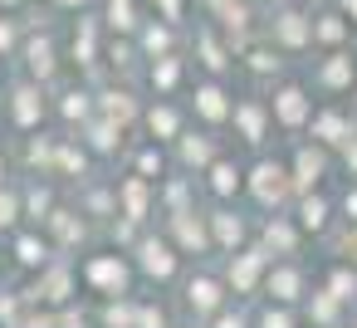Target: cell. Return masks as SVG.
Returning <instances> with one entry per match:
<instances>
[{
    "label": "cell",
    "instance_id": "cell-56",
    "mask_svg": "<svg viewBox=\"0 0 357 328\" xmlns=\"http://www.w3.org/2000/svg\"><path fill=\"white\" fill-rule=\"evenodd\" d=\"M0 6H6V10H10V6H20V0H0Z\"/></svg>",
    "mask_w": 357,
    "mask_h": 328
},
{
    "label": "cell",
    "instance_id": "cell-50",
    "mask_svg": "<svg viewBox=\"0 0 357 328\" xmlns=\"http://www.w3.org/2000/svg\"><path fill=\"white\" fill-rule=\"evenodd\" d=\"M342 206H347V221H357V191H347V201H342Z\"/></svg>",
    "mask_w": 357,
    "mask_h": 328
},
{
    "label": "cell",
    "instance_id": "cell-9",
    "mask_svg": "<svg viewBox=\"0 0 357 328\" xmlns=\"http://www.w3.org/2000/svg\"><path fill=\"white\" fill-rule=\"evenodd\" d=\"M259 269H264V250H245V255L230 264V284L245 294V289H255V284H259Z\"/></svg>",
    "mask_w": 357,
    "mask_h": 328
},
{
    "label": "cell",
    "instance_id": "cell-48",
    "mask_svg": "<svg viewBox=\"0 0 357 328\" xmlns=\"http://www.w3.org/2000/svg\"><path fill=\"white\" fill-rule=\"evenodd\" d=\"M215 328H245V318H240V313H220Z\"/></svg>",
    "mask_w": 357,
    "mask_h": 328
},
{
    "label": "cell",
    "instance_id": "cell-15",
    "mask_svg": "<svg viewBox=\"0 0 357 328\" xmlns=\"http://www.w3.org/2000/svg\"><path fill=\"white\" fill-rule=\"evenodd\" d=\"M323 167H328V162H323V152H313V147H303V152H298V162H294V177H289V181L308 191V186H313V181L323 177Z\"/></svg>",
    "mask_w": 357,
    "mask_h": 328
},
{
    "label": "cell",
    "instance_id": "cell-1",
    "mask_svg": "<svg viewBox=\"0 0 357 328\" xmlns=\"http://www.w3.org/2000/svg\"><path fill=\"white\" fill-rule=\"evenodd\" d=\"M289 172L279 167V162H259L255 172H250V191H255V201L259 206H284V196H289Z\"/></svg>",
    "mask_w": 357,
    "mask_h": 328
},
{
    "label": "cell",
    "instance_id": "cell-18",
    "mask_svg": "<svg viewBox=\"0 0 357 328\" xmlns=\"http://www.w3.org/2000/svg\"><path fill=\"white\" fill-rule=\"evenodd\" d=\"M211 225H215V245H225V250H235V245L245 240V221H240V216H230V211H215V216H211Z\"/></svg>",
    "mask_w": 357,
    "mask_h": 328
},
{
    "label": "cell",
    "instance_id": "cell-43",
    "mask_svg": "<svg viewBox=\"0 0 357 328\" xmlns=\"http://www.w3.org/2000/svg\"><path fill=\"white\" fill-rule=\"evenodd\" d=\"M132 328H162V313H157V308H142V313L132 318Z\"/></svg>",
    "mask_w": 357,
    "mask_h": 328
},
{
    "label": "cell",
    "instance_id": "cell-6",
    "mask_svg": "<svg viewBox=\"0 0 357 328\" xmlns=\"http://www.w3.org/2000/svg\"><path fill=\"white\" fill-rule=\"evenodd\" d=\"M352 79H357V59H352V54H333V59L318 69V84H323V89H352Z\"/></svg>",
    "mask_w": 357,
    "mask_h": 328
},
{
    "label": "cell",
    "instance_id": "cell-45",
    "mask_svg": "<svg viewBox=\"0 0 357 328\" xmlns=\"http://www.w3.org/2000/svg\"><path fill=\"white\" fill-rule=\"evenodd\" d=\"M10 45H15V25H10V20H0V54H6Z\"/></svg>",
    "mask_w": 357,
    "mask_h": 328
},
{
    "label": "cell",
    "instance_id": "cell-5",
    "mask_svg": "<svg viewBox=\"0 0 357 328\" xmlns=\"http://www.w3.org/2000/svg\"><path fill=\"white\" fill-rule=\"evenodd\" d=\"M137 250H142V269H147L152 279H172V274H176V255H172L167 240H142Z\"/></svg>",
    "mask_w": 357,
    "mask_h": 328
},
{
    "label": "cell",
    "instance_id": "cell-24",
    "mask_svg": "<svg viewBox=\"0 0 357 328\" xmlns=\"http://www.w3.org/2000/svg\"><path fill=\"white\" fill-rule=\"evenodd\" d=\"M93 54H98L93 20H79V35H74V59H79V64H93Z\"/></svg>",
    "mask_w": 357,
    "mask_h": 328
},
{
    "label": "cell",
    "instance_id": "cell-2",
    "mask_svg": "<svg viewBox=\"0 0 357 328\" xmlns=\"http://www.w3.org/2000/svg\"><path fill=\"white\" fill-rule=\"evenodd\" d=\"M89 284H98V289H108V294H123L128 289V264L118 260V255H98V260H89Z\"/></svg>",
    "mask_w": 357,
    "mask_h": 328
},
{
    "label": "cell",
    "instance_id": "cell-57",
    "mask_svg": "<svg viewBox=\"0 0 357 328\" xmlns=\"http://www.w3.org/2000/svg\"><path fill=\"white\" fill-rule=\"evenodd\" d=\"M64 6H84V0H64Z\"/></svg>",
    "mask_w": 357,
    "mask_h": 328
},
{
    "label": "cell",
    "instance_id": "cell-4",
    "mask_svg": "<svg viewBox=\"0 0 357 328\" xmlns=\"http://www.w3.org/2000/svg\"><path fill=\"white\" fill-rule=\"evenodd\" d=\"M274 40H279L284 50H303V45H313V35H308V15L284 10V15L274 20Z\"/></svg>",
    "mask_w": 357,
    "mask_h": 328
},
{
    "label": "cell",
    "instance_id": "cell-34",
    "mask_svg": "<svg viewBox=\"0 0 357 328\" xmlns=\"http://www.w3.org/2000/svg\"><path fill=\"white\" fill-rule=\"evenodd\" d=\"M196 45H201V59H206V69H211V74H220V69H225V54H220V45H215L211 35H201Z\"/></svg>",
    "mask_w": 357,
    "mask_h": 328
},
{
    "label": "cell",
    "instance_id": "cell-14",
    "mask_svg": "<svg viewBox=\"0 0 357 328\" xmlns=\"http://www.w3.org/2000/svg\"><path fill=\"white\" fill-rule=\"evenodd\" d=\"M313 137H318V142H347V137H352V123H347L342 113H318V118H313Z\"/></svg>",
    "mask_w": 357,
    "mask_h": 328
},
{
    "label": "cell",
    "instance_id": "cell-55",
    "mask_svg": "<svg viewBox=\"0 0 357 328\" xmlns=\"http://www.w3.org/2000/svg\"><path fill=\"white\" fill-rule=\"evenodd\" d=\"M347 255H352V260H357V240H347Z\"/></svg>",
    "mask_w": 357,
    "mask_h": 328
},
{
    "label": "cell",
    "instance_id": "cell-46",
    "mask_svg": "<svg viewBox=\"0 0 357 328\" xmlns=\"http://www.w3.org/2000/svg\"><path fill=\"white\" fill-rule=\"evenodd\" d=\"M152 6H162L167 20H181V0H152Z\"/></svg>",
    "mask_w": 357,
    "mask_h": 328
},
{
    "label": "cell",
    "instance_id": "cell-26",
    "mask_svg": "<svg viewBox=\"0 0 357 328\" xmlns=\"http://www.w3.org/2000/svg\"><path fill=\"white\" fill-rule=\"evenodd\" d=\"M298 221H303V230H323V225H328V201H323V196H308V201L298 206Z\"/></svg>",
    "mask_w": 357,
    "mask_h": 328
},
{
    "label": "cell",
    "instance_id": "cell-33",
    "mask_svg": "<svg viewBox=\"0 0 357 328\" xmlns=\"http://www.w3.org/2000/svg\"><path fill=\"white\" fill-rule=\"evenodd\" d=\"M328 294H333L337 304H342V299H352V294H357V274H347V269H337V274L328 279Z\"/></svg>",
    "mask_w": 357,
    "mask_h": 328
},
{
    "label": "cell",
    "instance_id": "cell-52",
    "mask_svg": "<svg viewBox=\"0 0 357 328\" xmlns=\"http://www.w3.org/2000/svg\"><path fill=\"white\" fill-rule=\"evenodd\" d=\"M347 167H357V137H352V147H347Z\"/></svg>",
    "mask_w": 357,
    "mask_h": 328
},
{
    "label": "cell",
    "instance_id": "cell-23",
    "mask_svg": "<svg viewBox=\"0 0 357 328\" xmlns=\"http://www.w3.org/2000/svg\"><path fill=\"white\" fill-rule=\"evenodd\" d=\"M181 162H186V167H211V162H215L211 137H181Z\"/></svg>",
    "mask_w": 357,
    "mask_h": 328
},
{
    "label": "cell",
    "instance_id": "cell-19",
    "mask_svg": "<svg viewBox=\"0 0 357 328\" xmlns=\"http://www.w3.org/2000/svg\"><path fill=\"white\" fill-rule=\"evenodd\" d=\"M308 35L318 45H342L347 40V25H342V15H318V20H308Z\"/></svg>",
    "mask_w": 357,
    "mask_h": 328
},
{
    "label": "cell",
    "instance_id": "cell-8",
    "mask_svg": "<svg viewBox=\"0 0 357 328\" xmlns=\"http://www.w3.org/2000/svg\"><path fill=\"white\" fill-rule=\"evenodd\" d=\"M176 240L186 250H211V235H206V221L196 211H176Z\"/></svg>",
    "mask_w": 357,
    "mask_h": 328
},
{
    "label": "cell",
    "instance_id": "cell-28",
    "mask_svg": "<svg viewBox=\"0 0 357 328\" xmlns=\"http://www.w3.org/2000/svg\"><path fill=\"white\" fill-rule=\"evenodd\" d=\"M40 294H45L50 304H59V299H69V269H50V274L40 279Z\"/></svg>",
    "mask_w": 357,
    "mask_h": 328
},
{
    "label": "cell",
    "instance_id": "cell-17",
    "mask_svg": "<svg viewBox=\"0 0 357 328\" xmlns=\"http://www.w3.org/2000/svg\"><path fill=\"white\" fill-rule=\"evenodd\" d=\"M132 113H137L132 94H123V89H108V94H103V118H108V123L123 128V123H132Z\"/></svg>",
    "mask_w": 357,
    "mask_h": 328
},
{
    "label": "cell",
    "instance_id": "cell-12",
    "mask_svg": "<svg viewBox=\"0 0 357 328\" xmlns=\"http://www.w3.org/2000/svg\"><path fill=\"white\" fill-rule=\"evenodd\" d=\"M40 113H45V103H40V89H35V84L15 89V123H20V128H35V123H40Z\"/></svg>",
    "mask_w": 357,
    "mask_h": 328
},
{
    "label": "cell",
    "instance_id": "cell-54",
    "mask_svg": "<svg viewBox=\"0 0 357 328\" xmlns=\"http://www.w3.org/2000/svg\"><path fill=\"white\" fill-rule=\"evenodd\" d=\"M64 328H84V318H64Z\"/></svg>",
    "mask_w": 357,
    "mask_h": 328
},
{
    "label": "cell",
    "instance_id": "cell-16",
    "mask_svg": "<svg viewBox=\"0 0 357 328\" xmlns=\"http://www.w3.org/2000/svg\"><path fill=\"white\" fill-rule=\"evenodd\" d=\"M186 304H191L196 313H215V308H220V284H215V279H191Z\"/></svg>",
    "mask_w": 357,
    "mask_h": 328
},
{
    "label": "cell",
    "instance_id": "cell-22",
    "mask_svg": "<svg viewBox=\"0 0 357 328\" xmlns=\"http://www.w3.org/2000/svg\"><path fill=\"white\" fill-rule=\"evenodd\" d=\"M240 167L235 162H211V186H215V196H235L240 191Z\"/></svg>",
    "mask_w": 357,
    "mask_h": 328
},
{
    "label": "cell",
    "instance_id": "cell-38",
    "mask_svg": "<svg viewBox=\"0 0 357 328\" xmlns=\"http://www.w3.org/2000/svg\"><path fill=\"white\" fill-rule=\"evenodd\" d=\"M132 318H137V313H132V308H123V304H113V308L103 313V323H108V328H132Z\"/></svg>",
    "mask_w": 357,
    "mask_h": 328
},
{
    "label": "cell",
    "instance_id": "cell-31",
    "mask_svg": "<svg viewBox=\"0 0 357 328\" xmlns=\"http://www.w3.org/2000/svg\"><path fill=\"white\" fill-rule=\"evenodd\" d=\"M108 25L113 30H132L137 20H132V0H108Z\"/></svg>",
    "mask_w": 357,
    "mask_h": 328
},
{
    "label": "cell",
    "instance_id": "cell-20",
    "mask_svg": "<svg viewBox=\"0 0 357 328\" xmlns=\"http://www.w3.org/2000/svg\"><path fill=\"white\" fill-rule=\"evenodd\" d=\"M123 206H128V221L147 216V177H128L123 181Z\"/></svg>",
    "mask_w": 357,
    "mask_h": 328
},
{
    "label": "cell",
    "instance_id": "cell-47",
    "mask_svg": "<svg viewBox=\"0 0 357 328\" xmlns=\"http://www.w3.org/2000/svg\"><path fill=\"white\" fill-rule=\"evenodd\" d=\"M59 162H64V172H84V157H79V152H64Z\"/></svg>",
    "mask_w": 357,
    "mask_h": 328
},
{
    "label": "cell",
    "instance_id": "cell-35",
    "mask_svg": "<svg viewBox=\"0 0 357 328\" xmlns=\"http://www.w3.org/2000/svg\"><path fill=\"white\" fill-rule=\"evenodd\" d=\"M20 221V196L15 191H0V230Z\"/></svg>",
    "mask_w": 357,
    "mask_h": 328
},
{
    "label": "cell",
    "instance_id": "cell-7",
    "mask_svg": "<svg viewBox=\"0 0 357 328\" xmlns=\"http://www.w3.org/2000/svg\"><path fill=\"white\" fill-rule=\"evenodd\" d=\"M196 113H201L206 123H225V118H230L225 89H220V84H201V89H196Z\"/></svg>",
    "mask_w": 357,
    "mask_h": 328
},
{
    "label": "cell",
    "instance_id": "cell-49",
    "mask_svg": "<svg viewBox=\"0 0 357 328\" xmlns=\"http://www.w3.org/2000/svg\"><path fill=\"white\" fill-rule=\"evenodd\" d=\"M0 318H6V323H15V299H0Z\"/></svg>",
    "mask_w": 357,
    "mask_h": 328
},
{
    "label": "cell",
    "instance_id": "cell-25",
    "mask_svg": "<svg viewBox=\"0 0 357 328\" xmlns=\"http://www.w3.org/2000/svg\"><path fill=\"white\" fill-rule=\"evenodd\" d=\"M176 79H181V59H172V54H162L157 64H152V84L167 94V89H176Z\"/></svg>",
    "mask_w": 357,
    "mask_h": 328
},
{
    "label": "cell",
    "instance_id": "cell-11",
    "mask_svg": "<svg viewBox=\"0 0 357 328\" xmlns=\"http://www.w3.org/2000/svg\"><path fill=\"white\" fill-rule=\"evenodd\" d=\"M25 64H30V74L45 84V79H54V45L50 40H30L25 45Z\"/></svg>",
    "mask_w": 357,
    "mask_h": 328
},
{
    "label": "cell",
    "instance_id": "cell-42",
    "mask_svg": "<svg viewBox=\"0 0 357 328\" xmlns=\"http://www.w3.org/2000/svg\"><path fill=\"white\" fill-rule=\"evenodd\" d=\"M137 167H142V177L162 172V152H142V157H137Z\"/></svg>",
    "mask_w": 357,
    "mask_h": 328
},
{
    "label": "cell",
    "instance_id": "cell-13",
    "mask_svg": "<svg viewBox=\"0 0 357 328\" xmlns=\"http://www.w3.org/2000/svg\"><path fill=\"white\" fill-rule=\"evenodd\" d=\"M230 118L240 123L245 142H264V108L259 103H240V108H230Z\"/></svg>",
    "mask_w": 357,
    "mask_h": 328
},
{
    "label": "cell",
    "instance_id": "cell-41",
    "mask_svg": "<svg viewBox=\"0 0 357 328\" xmlns=\"http://www.w3.org/2000/svg\"><path fill=\"white\" fill-rule=\"evenodd\" d=\"M30 216H35V221L50 216V191H30Z\"/></svg>",
    "mask_w": 357,
    "mask_h": 328
},
{
    "label": "cell",
    "instance_id": "cell-10",
    "mask_svg": "<svg viewBox=\"0 0 357 328\" xmlns=\"http://www.w3.org/2000/svg\"><path fill=\"white\" fill-rule=\"evenodd\" d=\"M298 289H303V274H298L294 264H274V269H269V294H274L279 304H294Z\"/></svg>",
    "mask_w": 357,
    "mask_h": 328
},
{
    "label": "cell",
    "instance_id": "cell-39",
    "mask_svg": "<svg viewBox=\"0 0 357 328\" xmlns=\"http://www.w3.org/2000/svg\"><path fill=\"white\" fill-rule=\"evenodd\" d=\"M250 69H255V74H269V69H279V54H269V50H255V54H250Z\"/></svg>",
    "mask_w": 357,
    "mask_h": 328
},
{
    "label": "cell",
    "instance_id": "cell-36",
    "mask_svg": "<svg viewBox=\"0 0 357 328\" xmlns=\"http://www.w3.org/2000/svg\"><path fill=\"white\" fill-rule=\"evenodd\" d=\"M64 118L69 123H84L89 118V94H64Z\"/></svg>",
    "mask_w": 357,
    "mask_h": 328
},
{
    "label": "cell",
    "instance_id": "cell-37",
    "mask_svg": "<svg viewBox=\"0 0 357 328\" xmlns=\"http://www.w3.org/2000/svg\"><path fill=\"white\" fill-rule=\"evenodd\" d=\"M45 221H50L64 240H79V235H84V225H74V221H69V211H54V216H45Z\"/></svg>",
    "mask_w": 357,
    "mask_h": 328
},
{
    "label": "cell",
    "instance_id": "cell-32",
    "mask_svg": "<svg viewBox=\"0 0 357 328\" xmlns=\"http://www.w3.org/2000/svg\"><path fill=\"white\" fill-rule=\"evenodd\" d=\"M264 240H269V245H274V250H284V255H289V250H294V230H289V225H284V221H279V216H274V221H269V230H264Z\"/></svg>",
    "mask_w": 357,
    "mask_h": 328
},
{
    "label": "cell",
    "instance_id": "cell-27",
    "mask_svg": "<svg viewBox=\"0 0 357 328\" xmlns=\"http://www.w3.org/2000/svg\"><path fill=\"white\" fill-rule=\"evenodd\" d=\"M118 137H123V128H118V123H108V118L89 128V142H93L98 152H113V147H118Z\"/></svg>",
    "mask_w": 357,
    "mask_h": 328
},
{
    "label": "cell",
    "instance_id": "cell-51",
    "mask_svg": "<svg viewBox=\"0 0 357 328\" xmlns=\"http://www.w3.org/2000/svg\"><path fill=\"white\" fill-rule=\"evenodd\" d=\"M25 328H54V323H50V318H30Z\"/></svg>",
    "mask_w": 357,
    "mask_h": 328
},
{
    "label": "cell",
    "instance_id": "cell-30",
    "mask_svg": "<svg viewBox=\"0 0 357 328\" xmlns=\"http://www.w3.org/2000/svg\"><path fill=\"white\" fill-rule=\"evenodd\" d=\"M15 255H20V264H45V260H50L45 240H35V235H20V240H15Z\"/></svg>",
    "mask_w": 357,
    "mask_h": 328
},
{
    "label": "cell",
    "instance_id": "cell-21",
    "mask_svg": "<svg viewBox=\"0 0 357 328\" xmlns=\"http://www.w3.org/2000/svg\"><path fill=\"white\" fill-rule=\"evenodd\" d=\"M147 128H152V137H181V118H176V108H167V103H157V108L147 113Z\"/></svg>",
    "mask_w": 357,
    "mask_h": 328
},
{
    "label": "cell",
    "instance_id": "cell-3",
    "mask_svg": "<svg viewBox=\"0 0 357 328\" xmlns=\"http://www.w3.org/2000/svg\"><path fill=\"white\" fill-rule=\"evenodd\" d=\"M274 118L284 123V128H303L308 123V98H303V89H279L274 94Z\"/></svg>",
    "mask_w": 357,
    "mask_h": 328
},
{
    "label": "cell",
    "instance_id": "cell-40",
    "mask_svg": "<svg viewBox=\"0 0 357 328\" xmlns=\"http://www.w3.org/2000/svg\"><path fill=\"white\" fill-rule=\"evenodd\" d=\"M333 308H337L333 294H318V299H313V318H318V323H333Z\"/></svg>",
    "mask_w": 357,
    "mask_h": 328
},
{
    "label": "cell",
    "instance_id": "cell-53",
    "mask_svg": "<svg viewBox=\"0 0 357 328\" xmlns=\"http://www.w3.org/2000/svg\"><path fill=\"white\" fill-rule=\"evenodd\" d=\"M342 10H347V15H352V20H357V0H342Z\"/></svg>",
    "mask_w": 357,
    "mask_h": 328
},
{
    "label": "cell",
    "instance_id": "cell-44",
    "mask_svg": "<svg viewBox=\"0 0 357 328\" xmlns=\"http://www.w3.org/2000/svg\"><path fill=\"white\" fill-rule=\"evenodd\" d=\"M264 328H294V323H289L284 308H269V313H264Z\"/></svg>",
    "mask_w": 357,
    "mask_h": 328
},
{
    "label": "cell",
    "instance_id": "cell-29",
    "mask_svg": "<svg viewBox=\"0 0 357 328\" xmlns=\"http://www.w3.org/2000/svg\"><path fill=\"white\" fill-rule=\"evenodd\" d=\"M142 50H147L152 59L167 54V50H172V30H167V25H147V30H142Z\"/></svg>",
    "mask_w": 357,
    "mask_h": 328
}]
</instances>
